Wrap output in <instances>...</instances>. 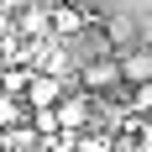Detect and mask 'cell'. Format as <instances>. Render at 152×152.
<instances>
[{"label": "cell", "instance_id": "cell-2", "mask_svg": "<svg viewBox=\"0 0 152 152\" xmlns=\"http://www.w3.org/2000/svg\"><path fill=\"white\" fill-rule=\"evenodd\" d=\"M74 84L84 94H110L115 84H121V68H115V53H94V58H84L74 68Z\"/></svg>", "mask_w": 152, "mask_h": 152}, {"label": "cell", "instance_id": "cell-1", "mask_svg": "<svg viewBox=\"0 0 152 152\" xmlns=\"http://www.w3.org/2000/svg\"><path fill=\"white\" fill-rule=\"evenodd\" d=\"M53 115H58V137H79L100 121V94H84L79 84H68L63 100L53 105Z\"/></svg>", "mask_w": 152, "mask_h": 152}, {"label": "cell", "instance_id": "cell-6", "mask_svg": "<svg viewBox=\"0 0 152 152\" xmlns=\"http://www.w3.org/2000/svg\"><path fill=\"white\" fill-rule=\"evenodd\" d=\"M137 47H147V53H152V11L137 16Z\"/></svg>", "mask_w": 152, "mask_h": 152}, {"label": "cell", "instance_id": "cell-7", "mask_svg": "<svg viewBox=\"0 0 152 152\" xmlns=\"http://www.w3.org/2000/svg\"><path fill=\"white\" fill-rule=\"evenodd\" d=\"M16 152H31V147H16Z\"/></svg>", "mask_w": 152, "mask_h": 152}, {"label": "cell", "instance_id": "cell-3", "mask_svg": "<svg viewBox=\"0 0 152 152\" xmlns=\"http://www.w3.org/2000/svg\"><path fill=\"white\" fill-rule=\"evenodd\" d=\"M68 84H74V79L37 74V68H31L26 84H21V105H26V110H47V105H58V100H63V89H68Z\"/></svg>", "mask_w": 152, "mask_h": 152}, {"label": "cell", "instance_id": "cell-4", "mask_svg": "<svg viewBox=\"0 0 152 152\" xmlns=\"http://www.w3.org/2000/svg\"><path fill=\"white\" fill-rule=\"evenodd\" d=\"M115 68H121L126 89H131V84H147L152 79V53L147 47H121V53H115Z\"/></svg>", "mask_w": 152, "mask_h": 152}, {"label": "cell", "instance_id": "cell-5", "mask_svg": "<svg viewBox=\"0 0 152 152\" xmlns=\"http://www.w3.org/2000/svg\"><path fill=\"white\" fill-rule=\"evenodd\" d=\"M126 110H131V115H152V79L126 89Z\"/></svg>", "mask_w": 152, "mask_h": 152}]
</instances>
